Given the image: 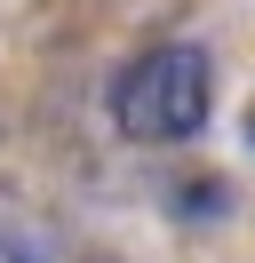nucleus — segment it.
Wrapping results in <instances>:
<instances>
[{
  "label": "nucleus",
  "instance_id": "f257e3e1",
  "mask_svg": "<svg viewBox=\"0 0 255 263\" xmlns=\"http://www.w3.org/2000/svg\"><path fill=\"white\" fill-rule=\"evenodd\" d=\"M215 112V64L191 40H168V48L136 56L112 88V120H120L128 144H191Z\"/></svg>",
  "mask_w": 255,
  "mask_h": 263
}]
</instances>
